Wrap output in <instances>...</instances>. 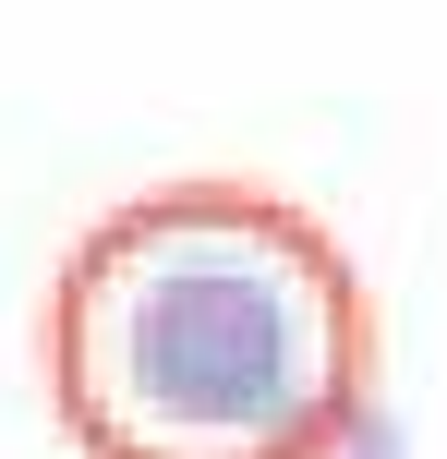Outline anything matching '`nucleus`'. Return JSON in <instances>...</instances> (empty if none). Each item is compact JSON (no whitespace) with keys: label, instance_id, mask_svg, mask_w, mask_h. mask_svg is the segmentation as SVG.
Wrapping results in <instances>:
<instances>
[{"label":"nucleus","instance_id":"obj_1","mask_svg":"<svg viewBox=\"0 0 447 459\" xmlns=\"http://www.w3.org/2000/svg\"><path fill=\"white\" fill-rule=\"evenodd\" d=\"M37 387L73 459H400L375 278L254 169H182L73 230Z\"/></svg>","mask_w":447,"mask_h":459}]
</instances>
